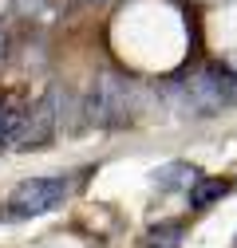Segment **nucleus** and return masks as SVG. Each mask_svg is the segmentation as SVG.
I'll list each match as a JSON object with an SVG mask.
<instances>
[{
    "instance_id": "1",
    "label": "nucleus",
    "mask_w": 237,
    "mask_h": 248,
    "mask_svg": "<svg viewBox=\"0 0 237 248\" xmlns=\"http://www.w3.org/2000/svg\"><path fill=\"white\" fill-rule=\"evenodd\" d=\"M83 118L91 122V126H127L135 118V91L123 75L115 71H103L91 79L87 87V99H83Z\"/></svg>"
},
{
    "instance_id": "2",
    "label": "nucleus",
    "mask_w": 237,
    "mask_h": 248,
    "mask_svg": "<svg viewBox=\"0 0 237 248\" xmlns=\"http://www.w3.org/2000/svg\"><path fill=\"white\" fill-rule=\"evenodd\" d=\"M68 197V177H28L8 197V217H40L59 209Z\"/></svg>"
},
{
    "instance_id": "3",
    "label": "nucleus",
    "mask_w": 237,
    "mask_h": 248,
    "mask_svg": "<svg viewBox=\"0 0 237 248\" xmlns=\"http://www.w3.org/2000/svg\"><path fill=\"white\" fill-rule=\"evenodd\" d=\"M186 103L198 114H218L237 107V75L225 71H202L194 79H186Z\"/></svg>"
},
{
    "instance_id": "4",
    "label": "nucleus",
    "mask_w": 237,
    "mask_h": 248,
    "mask_svg": "<svg viewBox=\"0 0 237 248\" xmlns=\"http://www.w3.org/2000/svg\"><path fill=\"white\" fill-rule=\"evenodd\" d=\"M24 114H28L24 103L0 99V150H16V138H20V126H24Z\"/></svg>"
},
{
    "instance_id": "5",
    "label": "nucleus",
    "mask_w": 237,
    "mask_h": 248,
    "mask_svg": "<svg viewBox=\"0 0 237 248\" xmlns=\"http://www.w3.org/2000/svg\"><path fill=\"white\" fill-rule=\"evenodd\" d=\"M229 193V185L221 181V177H198L194 185H190V189H186V205L190 209H205V205H214V201H221Z\"/></svg>"
},
{
    "instance_id": "6",
    "label": "nucleus",
    "mask_w": 237,
    "mask_h": 248,
    "mask_svg": "<svg viewBox=\"0 0 237 248\" xmlns=\"http://www.w3.org/2000/svg\"><path fill=\"white\" fill-rule=\"evenodd\" d=\"M198 181V173H194V166H186V162H174V166H166V170H158L154 173V185L158 189H178V185H190Z\"/></svg>"
},
{
    "instance_id": "7",
    "label": "nucleus",
    "mask_w": 237,
    "mask_h": 248,
    "mask_svg": "<svg viewBox=\"0 0 237 248\" xmlns=\"http://www.w3.org/2000/svg\"><path fill=\"white\" fill-rule=\"evenodd\" d=\"M146 244H151V248H178V244H182V229H178V225H162V229H151Z\"/></svg>"
},
{
    "instance_id": "8",
    "label": "nucleus",
    "mask_w": 237,
    "mask_h": 248,
    "mask_svg": "<svg viewBox=\"0 0 237 248\" xmlns=\"http://www.w3.org/2000/svg\"><path fill=\"white\" fill-rule=\"evenodd\" d=\"M4 55H8V36L0 32V59H4Z\"/></svg>"
},
{
    "instance_id": "9",
    "label": "nucleus",
    "mask_w": 237,
    "mask_h": 248,
    "mask_svg": "<svg viewBox=\"0 0 237 248\" xmlns=\"http://www.w3.org/2000/svg\"><path fill=\"white\" fill-rule=\"evenodd\" d=\"M87 4H95V0H87Z\"/></svg>"
}]
</instances>
